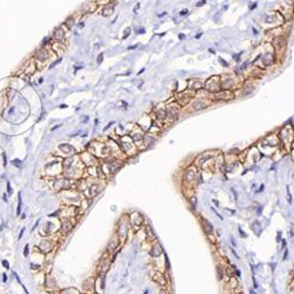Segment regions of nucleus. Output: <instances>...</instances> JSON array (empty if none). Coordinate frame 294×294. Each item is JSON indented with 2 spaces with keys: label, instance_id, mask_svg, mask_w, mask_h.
<instances>
[{
  "label": "nucleus",
  "instance_id": "nucleus-35",
  "mask_svg": "<svg viewBox=\"0 0 294 294\" xmlns=\"http://www.w3.org/2000/svg\"><path fill=\"white\" fill-rule=\"evenodd\" d=\"M24 255L25 256H28V245L25 246V249H24Z\"/></svg>",
  "mask_w": 294,
  "mask_h": 294
},
{
  "label": "nucleus",
  "instance_id": "nucleus-10",
  "mask_svg": "<svg viewBox=\"0 0 294 294\" xmlns=\"http://www.w3.org/2000/svg\"><path fill=\"white\" fill-rule=\"evenodd\" d=\"M150 254H151V256H153V258H158V256H160L161 254H164V249H162L161 245H160L159 242H155V244L152 246V248H151V251H150Z\"/></svg>",
  "mask_w": 294,
  "mask_h": 294
},
{
  "label": "nucleus",
  "instance_id": "nucleus-4",
  "mask_svg": "<svg viewBox=\"0 0 294 294\" xmlns=\"http://www.w3.org/2000/svg\"><path fill=\"white\" fill-rule=\"evenodd\" d=\"M205 88L211 93H218L221 91V85H220V78L219 77H211L205 82Z\"/></svg>",
  "mask_w": 294,
  "mask_h": 294
},
{
  "label": "nucleus",
  "instance_id": "nucleus-14",
  "mask_svg": "<svg viewBox=\"0 0 294 294\" xmlns=\"http://www.w3.org/2000/svg\"><path fill=\"white\" fill-rule=\"evenodd\" d=\"M81 158H82V161L86 165H92L93 166L94 162H95V158H94V155L91 152H84L82 155H81Z\"/></svg>",
  "mask_w": 294,
  "mask_h": 294
},
{
  "label": "nucleus",
  "instance_id": "nucleus-31",
  "mask_svg": "<svg viewBox=\"0 0 294 294\" xmlns=\"http://www.w3.org/2000/svg\"><path fill=\"white\" fill-rule=\"evenodd\" d=\"M137 217H138V218H135V219H139V225H141V222H142V217H141L139 213H138ZM130 221H131V224H134V222L138 221V220H130ZM135 227H138V224H135Z\"/></svg>",
  "mask_w": 294,
  "mask_h": 294
},
{
  "label": "nucleus",
  "instance_id": "nucleus-3",
  "mask_svg": "<svg viewBox=\"0 0 294 294\" xmlns=\"http://www.w3.org/2000/svg\"><path fill=\"white\" fill-rule=\"evenodd\" d=\"M180 106L178 104H169L165 109V121L174 123L179 118Z\"/></svg>",
  "mask_w": 294,
  "mask_h": 294
},
{
  "label": "nucleus",
  "instance_id": "nucleus-7",
  "mask_svg": "<svg viewBox=\"0 0 294 294\" xmlns=\"http://www.w3.org/2000/svg\"><path fill=\"white\" fill-rule=\"evenodd\" d=\"M142 141H144V144H145L147 147H148V146H152V145H154L155 141H157V134H155V133H151V132L146 133V134H144Z\"/></svg>",
  "mask_w": 294,
  "mask_h": 294
},
{
  "label": "nucleus",
  "instance_id": "nucleus-5",
  "mask_svg": "<svg viewBox=\"0 0 294 294\" xmlns=\"http://www.w3.org/2000/svg\"><path fill=\"white\" fill-rule=\"evenodd\" d=\"M53 187L58 192H60V191H68L72 187V184L67 179H60V180H55L54 181Z\"/></svg>",
  "mask_w": 294,
  "mask_h": 294
},
{
  "label": "nucleus",
  "instance_id": "nucleus-6",
  "mask_svg": "<svg viewBox=\"0 0 294 294\" xmlns=\"http://www.w3.org/2000/svg\"><path fill=\"white\" fill-rule=\"evenodd\" d=\"M220 85L224 90H231L234 86V77L233 75H225L222 77V79L220 80Z\"/></svg>",
  "mask_w": 294,
  "mask_h": 294
},
{
  "label": "nucleus",
  "instance_id": "nucleus-26",
  "mask_svg": "<svg viewBox=\"0 0 294 294\" xmlns=\"http://www.w3.org/2000/svg\"><path fill=\"white\" fill-rule=\"evenodd\" d=\"M112 13H113V7H111V6H105L101 11V15H104V17H108Z\"/></svg>",
  "mask_w": 294,
  "mask_h": 294
},
{
  "label": "nucleus",
  "instance_id": "nucleus-42",
  "mask_svg": "<svg viewBox=\"0 0 294 294\" xmlns=\"http://www.w3.org/2000/svg\"><path fill=\"white\" fill-rule=\"evenodd\" d=\"M166 267L169 268V262H168V259H167V258H166Z\"/></svg>",
  "mask_w": 294,
  "mask_h": 294
},
{
  "label": "nucleus",
  "instance_id": "nucleus-40",
  "mask_svg": "<svg viewBox=\"0 0 294 294\" xmlns=\"http://www.w3.org/2000/svg\"><path fill=\"white\" fill-rule=\"evenodd\" d=\"M139 7H140V4H137V5H135V7H134V10H133V12H134V13H137V11H138V8H139Z\"/></svg>",
  "mask_w": 294,
  "mask_h": 294
},
{
  "label": "nucleus",
  "instance_id": "nucleus-11",
  "mask_svg": "<svg viewBox=\"0 0 294 294\" xmlns=\"http://www.w3.org/2000/svg\"><path fill=\"white\" fill-rule=\"evenodd\" d=\"M109 266H111V259H108V258L102 259L100 261V265H99V273L105 274L109 270Z\"/></svg>",
  "mask_w": 294,
  "mask_h": 294
},
{
  "label": "nucleus",
  "instance_id": "nucleus-29",
  "mask_svg": "<svg viewBox=\"0 0 294 294\" xmlns=\"http://www.w3.org/2000/svg\"><path fill=\"white\" fill-rule=\"evenodd\" d=\"M61 294H79V292L74 288H67V289H64Z\"/></svg>",
  "mask_w": 294,
  "mask_h": 294
},
{
  "label": "nucleus",
  "instance_id": "nucleus-43",
  "mask_svg": "<svg viewBox=\"0 0 294 294\" xmlns=\"http://www.w3.org/2000/svg\"><path fill=\"white\" fill-rule=\"evenodd\" d=\"M138 45H133V46H131V47H128V49H133V48H135Z\"/></svg>",
  "mask_w": 294,
  "mask_h": 294
},
{
  "label": "nucleus",
  "instance_id": "nucleus-12",
  "mask_svg": "<svg viewBox=\"0 0 294 294\" xmlns=\"http://www.w3.org/2000/svg\"><path fill=\"white\" fill-rule=\"evenodd\" d=\"M36 58H37V61H40V63H46L47 59L49 58L48 56V53L46 49L44 48H40L37 51V54H36Z\"/></svg>",
  "mask_w": 294,
  "mask_h": 294
},
{
  "label": "nucleus",
  "instance_id": "nucleus-9",
  "mask_svg": "<svg viewBox=\"0 0 294 294\" xmlns=\"http://www.w3.org/2000/svg\"><path fill=\"white\" fill-rule=\"evenodd\" d=\"M201 225H202L203 232H205L206 234H208V235L213 234V232H214V227H213V225H212V224H211L207 219L201 218Z\"/></svg>",
  "mask_w": 294,
  "mask_h": 294
},
{
  "label": "nucleus",
  "instance_id": "nucleus-16",
  "mask_svg": "<svg viewBox=\"0 0 294 294\" xmlns=\"http://www.w3.org/2000/svg\"><path fill=\"white\" fill-rule=\"evenodd\" d=\"M88 189H90V195L94 196L95 194H98L102 189V186H101L100 183H92V185L88 187Z\"/></svg>",
  "mask_w": 294,
  "mask_h": 294
},
{
  "label": "nucleus",
  "instance_id": "nucleus-34",
  "mask_svg": "<svg viewBox=\"0 0 294 294\" xmlns=\"http://www.w3.org/2000/svg\"><path fill=\"white\" fill-rule=\"evenodd\" d=\"M130 32H131V28H126V33H125V36L123 37V39H126L127 37H128V34H130Z\"/></svg>",
  "mask_w": 294,
  "mask_h": 294
},
{
  "label": "nucleus",
  "instance_id": "nucleus-23",
  "mask_svg": "<svg viewBox=\"0 0 294 294\" xmlns=\"http://www.w3.org/2000/svg\"><path fill=\"white\" fill-rule=\"evenodd\" d=\"M202 84L200 82V81H192L191 84H189V86H188V88L189 90H200V88H202Z\"/></svg>",
  "mask_w": 294,
  "mask_h": 294
},
{
  "label": "nucleus",
  "instance_id": "nucleus-21",
  "mask_svg": "<svg viewBox=\"0 0 294 294\" xmlns=\"http://www.w3.org/2000/svg\"><path fill=\"white\" fill-rule=\"evenodd\" d=\"M158 284H160L161 286H165L166 285V278L162 275V274H160V273H157L155 275H154V278H153Z\"/></svg>",
  "mask_w": 294,
  "mask_h": 294
},
{
  "label": "nucleus",
  "instance_id": "nucleus-19",
  "mask_svg": "<svg viewBox=\"0 0 294 294\" xmlns=\"http://www.w3.org/2000/svg\"><path fill=\"white\" fill-rule=\"evenodd\" d=\"M214 155H215V154H214L213 152H206V153H202V154L199 157V160H198V162L201 165L203 161H207V160L212 159Z\"/></svg>",
  "mask_w": 294,
  "mask_h": 294
},
{
  "label": "nucleus",
  "instance_id": "nucleus-24",
  "mask_svg": "<svg viewBox=\"0 0 294 294\" xmlns=\"http://www.w3.org/2000/svg\"><path fill=\"white\" fill-rule=\"evenodd\" d=\"M95 8H97V4H95V3H88L86 6L82 7V10H84L85 12H92V11H94Z\"/></svg>",
  "mask_w": 294,
  "mask_h": 294
},
{
  "label": "nucleus",
  "instance_id": "nucleus-2",
  "mask_svg": "<svg viewBox=\"0 0 294 294\" xmlns=\"http://www.w3.org/2000/svg\"><path fill=\"white\" fill-rule=\"evenodd\" d=\"M119 146L120 148L123 150L124 153L126 154H134L137 152L135 148V144L133 142V140L131 139L130 135H123L119 139Z\"/></svg>",
  "mask_w": 294,
  "mask_h": 294
},
{
  "label": "nucleus",
  "instance_id": "nucleus-22",
  "mask_svg": "<svg viewBox=\"0 0 294 294\" xmlns=\"http://www.w3.org/2000/svg\"><path fill=\"white\" fill-rule=\"evenodd\" d=\"M73 228V225H72V222H70V221H64V224H63V227H61V231H63V233H68L71 229Z\"/></svg>",
  "mask_w": 294,
  "mask_h": 294
},
{
  "label": "nucleus",
  "instance_id": "nucleus-44",
  "mask_svg": "<svg viewBox=\"0 0 294 294\" xmlns=\"http://www.w3.org/2000/svg\"><path fill=\"white\" fill-rule=\"evenodd\" d=\"M179 38H180V39H184V38H185V36H184V34H180V36H179Z\"/></svg>",
  "mask_w": 294,
  "mask_h": 294
},
{
  "label": "nucleus",
  "instance_id": "nucleus-20",
  "mask_svg": "<svg viewBox=\"0 0 294 294\" xmlns=\"http://www.w3.org/2000/svg\"><path fill=\"white\" fill-rule=\"evenodd\" d=\"M146 234H147V237H148V239L150 240H155V232L153 231V228L151 227V226H146Z\"/></svg>",
  "mask_w": 294,
  "mask_h": 294
},
{
  "label": "nucleus",
  "instance_id": "nucleus-17",
  "mask_svg": "<svg viewBox=\"0 0 294 294\" xmlns=\"http://www.w3.org/2000/svg\"><path fill=\"white\" fill-rule=\"evenodd\" d=\"M195 174H196V169H194L193 166H191V167L187 168V171L185 172V176H186L187 183H191V181H193L195 179Z\"/></svg>",
  "mask_w": 294,
  "mask_h": 294
},
{
  "label": "nucleus",
  "instance_id": "nucleus-30",
  "mask_svg": "<svg viewBox=\"0 0 294 294\" xmlns=\"http://www.w3.org/2000/svg\"><path fill=\"white\" fill-rule=\"evenodd\" d=\"M217 272H218V279L221 280L222 275H224V268L220 266V265H218V266H217Z\"/></svg>",
  "mask_w": 294,
  "mask_h": 294
},
{
  "label": "nucleus",
  "instance_id": "nucleus-37",
  "mask_svg": "<svg viewBox=\"0 0 294 294\" xmlns=\"http://www.w3.org/2000/svg\"><path fill=\"white\" fill-rule=\"evenodd\" d=\"M137 33H138V34H139V33H140V34H144V33H145V29H144V28H140V29L138 28V31H137Z\"/></svg>",
  "mask_w": 294,
  "mask_h": 294
},
{
  "label": "nucleus",
  "instance_id": "nucleus-15",
  "mask_svg": "<svg viewBox=\"0 0 294 294\" xmlns=\"http://www.w3.org/2000/svg\"><path fill=\"white\" fill-rule=\"evenodd\" d=\"M59 150H60L63 153L67 154V155H72L75 153V150L73 148V146L70 145V144H61L60 146H59Z\"/></svg>",
  "mask_w": 294,
  "mask_h": 294
},
{
  "label": "nucleus",
  "instance_id": "nucleus-25",
  "mask_svg": "<svg viewBox=\"0 0 294 294\" xmlns=\"http://www.w3.org/2000/svg\"><path fill=\"white\" fill-rule=\"evenodd\" d=\"M205 107H207V104H205V102L201 101V100H196V101L193 104V108H194V109H201V108H205Z\"/></svg>",
  "mask_w": 294,
  "mask_h": 294
},
{
  "label": "nucleus",
  "instance_id": "nucleus-32",
  "mask_svg": "<svg viewBox=\"0 0 294 294\" xmlns=\"http://www.w3.org/2000/svg\"><path fill=\"white\" fill-rule=\"evenodd\" d=\"M21 212V196L19 194V201H18V208H17V215H19Z\"/></svg>",
  "mask_w": 294,
  "mask_h": 294
},
{
  "label": "nucleus",
  "instance_id": "nucleus-45",
  "mask_svg": "<svg viewBox=\"0 0 294 294\" xmlns=\"http://www.w3.org/2000/svg\"><path fill=\"white\" fill-rule=\"evenodd\" d=\"M249 293H251V294H255V293H254V292H253V291H252V289H251V291H249Z\"/></svg>",
  "mask_w": 294,
  "mask_h": 294
},
{
  "label": "nucleus",
  "instance_id": "nucleus-38",
  "mask_svg": "<svg viewBox=\"0 0 294 294\" xmlns=\"http://www.w3.org/2000/svg\"><path fill=\"white\" fill-rule=\"evenodd\" d=\"M3 265H4V267H5V268H8V267H10V266H8V262H7L6 260H4V261H3Z\"/></svg>",
  "mask_w": 294,
  "mask_h": 294
},
{
  "label": "nucleus",
  "instance_id": "nucleus-36",
  "mask_svg": "<svg viewBox=\"0 0 294 294\" xmlns=\"http://www.w3.org/2000/svg\"><path fill=\"white\" fill-rule=\"evenodd\" d=\"M187 13H188V10H187V8H184V10H181L180 15H185V14H187Z\"/></svg>",
  "mask_w": 294,
  "mask_h": 294
},
{
  "label": "nucleus",
  "instance_id": "nucleus-13",
  "mask_svg": "<svg viewBox=\"0 0 294 294\" xmlns=\"http://www.w3.org/2000/svg\"><path fill=\"white\" fill-rule=\"evenodd\" d=\"M233 97L232 92L228 90H224V91H219L218 93H215V99L217 100H228Z\"/></svg>",
  "mask_w": 294,
  "mask_h": 294
},
{
  "label": "nucleus",
  "instance_id": "nucleus-8",
  "mask_svg": "<svg viewBox=\"0 0 294 294\" xmlns=\"http://www.w3.org/2000/svg\"><path fill=\"white\" fill-rule=\"evenodd\" d=\"M52 248H53V242L48 239H42L41 242L39 244V249L44 253H47V252L52 251Z\"/></svg>",
  "mask_w": 294,
  "mask_h": 294
},
{
  "label": "nucleus",
  "instance_id": "nucleus-41",
  "mask_svg": "<svg viewBox=\"0 0 294 294\" xmlns=\"http://www.w3.org/2000/svg\"><path fill=\"white\" fill-rule=\"evenodd\" d=\"M226 272H227V274H228V277H233V273H232V272H231V270H229V268H227V271H226Z\"/></svg>",
  "mask_w": 294,
  "mask_h": 294
},
{
  "label": "nucleus",
  "instance_id": "nucleus-39",
  "mask_svg": "<svg viewBox=\"0 0 294 294\" xmlns=\"http://www.w3.org/2000/svg\"><path fill=\"white\" fill-rule=\"evenodd\" d=\"M205 4H206V0H201V1H200V3H199V4H198V5H196V6H198V7H200V6H202V5H205Z\"/></svg>",
  "mask_w": 294,
  "mask_h": 294
},
{
  "label": "nucleus",
  "instance_id": "nucleus-33",
  "mask_svg": "<svg viewBox=\"0 0 294 294\" xmlns=\"http://www.w3.org/2000/svg\"><path fill=\"white\" fill-rule=\"evenodd\" d=\"M102 58H104V55H102V53H101V54H99V56H98V61H97V63H98V64H99V65H100V64H101V63H102Z\"/></svg>",
  "mask_w": 294,
  "mask_h": 294
},
{
  "label": "nucleus",
  "instance_id": "nucleus-27",
  "mask_svg": "<svg viewBox=\"0 0 294 294\" xmlns=\"http://www.w3.org/2000/svg\"><path fill=\"white\" fill-rule=\"evenodd\" d=\"M74 17L72 15V17H70V18H67L66 19V21H65V26L67 27V28H72L73 27V25H74Z\"/></svg>",
  "mask_w": 294,
  "mask_h": 294
},
{
  "label": "nucleus",
  "instance_id": "nucleus-1",
  "mask_svg": "<svg viewBox=\"0 0 294 294\" xmlns=\"http://www.w3.org/2000/svg\"><path fill=\"white\" fill-rule=\"evenodd\" d=\"M92 154L94 157H101V158H111L114 142H90Z\"/></svg>",
  "mask_w": 294,
  "mask_h": 294
},
{
  "label": "nucleus",
  "instance_id": "nucleus-28",
  "mask_svg": "<svg viewBox=\"0 0 294 294\" xmlns=\"http://www.w3.org/2000/svg\"><path fill=\"white\" fill-rule=\"evenodd\" d=\"M116 246H118V242H116V241H114V242L109 244V245H108V248H107V252H108V253L114 252V251L116 249Z\"/></svg>",
  "mask_w": 294,
  "mask_h": 294
},
{
  "label": "nucleus",
  "instance_id": "nucleus-18",
  "mask_svg": "<svg viewBox=\"0 0 294 294\" xmlns=\"http://www.w3.org/2000/svg\"><path fill=\"white\" fill-rule=\"evenodd\" d=\"M53 38L56 42H61L65 38V31H63L61 28H56L54 31V34H53Z\"/></svg>",
  "mask_w": 294,
  "mask_h": 294
}]
</instances>
